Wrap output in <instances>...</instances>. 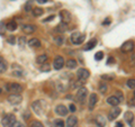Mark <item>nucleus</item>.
I'll return each mask as SVG.
<instances>
[{
  "label": "nucleus",
  "mask_w": 135,
  "mask_h": 127,
  "mask_svg": "<svg viewBox=\"0 0 135 127\" xmlns=\"http://www.w3.org/2000/svg\"><path fill=\"white\" fill-rule=\"evenodd\" d=\"M15 123H16V117L14 114H7V115H5L2 118L1 125H2V127H12Z\"/></svg>",
  "instance_id": "obj_1"
},
{
  "label": "nucleus",
  "mask_w": 135,
  "mask_h": 127,
  "mask_svg": "<svg viewBox=\"0 0 135 127\" xmlns=\"http://www.w3.org/2000/svg\"><path fill=\"white\" fill-rule=\"evenodd\" d=\"M5 90L7 92H11V94H20L23 91V87L18 83H6L5 86Z\"/></svg>",
  "instance_id": "obj_2"
},
{
  "label": "nucleus",
  "mask_w": 135,
  "mask_h": 127,
  "mask_svg": "<svg viewBox=\"0 0 135 127\" xmlns=\"http://www.w3.org/2000/svg\"><path fill=\"white\" fill-rule=\"evenodd\" d=\"M84 38H86V35L79 33V32H75V33H73L72 35H71V42H72L73 44H75V45L81 44L82 42L84 41Z\"/></svg>",
  "instance_id": "obj_3"
},
{
  "label": "nucleus",
  "mask_w": 135,
  "mask_h": 127,
  "mask_svg": "<svg viewBox=\"0 0 135 127\" xmlns=\"http://www.w3.org/2000/svg\"><path fill=\"white\" fill-rule=\"evenodd\" d=\"M88 95V90H87V88H79L78 89V91H77V100L79 101L80 104H83L84 102V100H86V97Z\"/></svg>",
  "instance_id": "obj_4"
},
{
  "label": "nucleus",
  "mask_w": 135,
  "mask_h": 127,
  "mask_svg": "<svg viewBox=\"0 0 135 127\" xmlns=\"http://www.w3.org/2000/svg\"><path fill=\"white\" fill-rule=\"evenodd\" d=\"M77 77L79 80H81V81H86V80L90 77V72H89V70L81 67V69H79L77 71Z\"/></svg>",
  "instance_id": "obj_5"
},
{
  "label": "nucleus",
  "mask_w": 135,
  "mask_h": 127,
  "mask_svg": "<svg viewBox=\"0 0 135 127\" xmlns=\"http://www.w3.org/2000/svg\"><path fill=\"white\" fill-rule=\"evenodd\" d=\"M32 109L34 110V113H35L36 115H41V114H43V105H42L41 100L34 101V102L32 104Z\"/></svg>",
  "instance_id": "obj_6"
},
{
  "label": "nucleus",
  "mask_w": 135,
  "mask_h": 127,
  "mask_svg": "<svg viewBox=\"0 0 135 127\" xmlns=\"http://www.w3.org/2000/svg\"><path fill=\"white\" fill-rule=\"evenodd\" d=\"M22 100H23V97L19 94H11L8 97V101H9L11 105H18L22 102Z\"/></svg>",
  "instance_id": "obj_7"
},
{
  "label": "nucleus",
  "mask_w": 135,
  "mask_h": 127,
  "mask_svg": "<svg viewBox=\"0 0 135 127\" xmlns=\"http://www.w3.org/2000/svg\"><path fill=\"white\" fill-rule=\"evenodd\" d=\"M122 52H124V53H129V52H132V51L134 50V43H133V41H126L125 43L122 45Z\"/></svg>",
  "instance_id": "obj_8"
},
{
  "label": "nucleus",
  "mask_w": 135,
  "mask_h": 127,
  "mask_svg": "<svg viewBox=\"0 0 135 127\" xmlns=\"http://www.w3.org/2000/svg\"><path fill=\"white\" fill-rule=\"evenodd\" d=\"M64 60H63L62 56H56L55 58H54L53 61V67L55 70H61L63 66H64Z\"/></svg>",
  "instance_id": "obj_9"
},
{
  "label": "nucleus",
  "mask_w": 135,
  "mask_h": 127,
  "mask_svg": "<svg viewBox=\"0 0 135 127\" xmlns=\"http://www.w3.org/2000/svg\"><path fill=\"white\" fill-rule=\"evenodd\" d=\"M119 114H120V108L119 107H113L112 110L109 111V114H108V119L109 120L116 119V118L119 116Z\"/></svg>",
  "instance_id": "obj_10"
},
{
  "label": "nucleus",
  "mask_w": 135,
  "mask_h": 127,
  "mask_svg": "<svg viewBox=\"0 0 135 127\" xmlns=\"http://www.w3.org/2000/svg\"><path fill=\"white\" fill-rule=\"evenodd\" d=\"M68 111H69V109H68L64 105H59L55 107V113L59 116H66Z\"/></svg>",
  "instance_id": "obj_11"
},
{
  "label": "nucleus",
  "mask_w": 135,
  "mask_h": 127,
  "mask_svg": "<svg viewBox=\"0 0 135 127\" xmlns=\"http://www.w3.org/2000/svg\"><path fill=\"white\" fill-rule=\"evenodd\" d=\"M60 17L62 19V23H64V24L70 23V20H71V15H70V12L68 10H61Z\"/></svg>",
  "instance_id": "obj_12"
},
{
  "label": "nucleus",
  "mask_w": 135,
  "mask_h": 127,
  "mask_svg": "<svg viewBox=\"0 0 135 127\" xmlns=\"http://www.w3.org/2000/svg\"><path fill=\"white\" fill-rule=\"evenodd\" d=\"M97 101H98V96L96 94H91L89 97V110H94Z\"/></svg>",
  "instance_id": "obj_13"
},
{
  "label": "nucleus",
  "mask_w": 135,
  "mask_h": 127,
  "mask_svg": "<svg viewBox=\"0 0 135 127\" xmlns=\"http://www.w3.org/2000/svg\"><path fill=\"white\" fill-rule=\"evenodd\" d=\"M95 123H96V125L98 127H105V126H106V119H105V117L101 116V115L96 116Z\"/></svg>",
  "instance_id": "obj_14"
},
{
  "label": "nucleus",
  "mask_w": 135,
  "mask_h": 127,
  "mask_svg": "<svg viewBox=\"0 0 135 127\" xmlns=\"http://www.w3.org/2000/svg\"><path fill=\"white\" fill-rule=\"evenodd\" d=\"M124 118H125V120H126V123H127L128 125H133V123H134V114L132 111H126L124 114Z\"/></svg>",
  "instance_id": "obj_15"
},
{
  "label": "nucleus",
  "mask_w": 135,
  "mask_h": 127,
  "mask_svg": "<svg viewBox=\"0 0 135 127\" xmlns=\"http://www.w3.org/2000/svg\"><path fill=\"white\" fill-rule=\"evenodd\" d=\"M119 102L120 101L116 98V96H110V97H108L107 98V104L113 106V107H117V106L119 105Z\"/></svg>",
  "instance_id": "obj_16"
},
{
  "label": "nucleus",
  "mask_w": 135,
  "mask_h": 127,
  "mask_svg": "<svg viewBox=\"0 0 135 127\" xmlns=\"http://www.w3.org/2000/svg\"><path fill=\"white\" fill-rule=\"evenodd\" d=\"M77 123H78L77 117L70 116V117H68V119H66V127H74L77 125Z\"/></svg>",
  "instance_id": "obj_17"
},
{
  "label": "nucleus",
  "mask_w": 135,
  "mask_h": 127,
  "mask_svg": "<svg viewBox=\"0 0 135 127\" xmlns=\"http://www.w3.org/2000/svg\"><path fill=\"white\" fill-rule=\"evenodd\" d=\"M22 29H23V32L25 34H32V33L35 32L36 27L34 26V25H24Z\"/></svg>",
  "instance_id": "obj_18"
},
{
  "label": "nucleus",
  "mask_w": 135,
  "mask_h": 127,
  "mask_svg": "<svg viewBox=\"0 0 135 127\" xmlns=\"http://www.w3.org/2000/svg\"><path fill=\"white\" fill-rule=\"evenodd\" d=\"M96 44H97V40L96 38H92V40H90L88 43L86 44V46H84V51H90V50H92L96 46Z\"/></svg>",
  "instance_id": "obj_19"
},
{
  "label": "nucleus",
  "mask_w": 135,
  "mask_h": 127,
  "mask_svg": "<svg viewBox=\"0 0 135 127\" xmlns=\"http://www.w3.org/2000/svg\"><path fill=\"white\" fill-rule=\"evenodd\" d=\"M7 62L5 61V58L2 56H0V73H3L7 70Z\"/></svg>",
  "instance_id": "obj_20"
},
{
  "label": "nucleus",
  "mask_w": 135,
  "mask_h": 127,
  "mask_svg": "<svg viewBox=\"0 0 135 127\" xmlns=\"http://www.w3.org/2000/svg\"><path fill=\"white\" fill-rule=\"evenodd\" d=\"M65 65L68 66V69H75L78 65V62L75 60H73V58H70V60H68Z\"/></svg>",
  "instance_id": "obj_21"
},
{
  "label": "nucleus",
  "mask_w": 135,
  "mask_h": 127,
  "mask_svg": "<svg viewBox=\"0 0 135 127\" xmlns=\"http://www.w3.org/2000/svg\"><path fill=\"white\" fill-rule=\"evenodd\" d=\"M6 28L8 29V31H15V29H17V23L15 22V20H10L9 23H7L6 25Z\"/></svg>",
  "instance_id": "obj_22"
},
{
  "label": "nucleus",
  "mask_w": 135,
  "mask_h": 127,
  "mask_svg": "<svg viewBox=\"0 0 135 127\" xmlns=\"http://www.w3.org/2000/svg\"><path fill=\"white\" fill-rule=\"evenodd\" d=\"M28 45L31 46V47H40L41 42H40V40H37V38H32L31 41L28 42Z\"/></svg>",
  "instance_id": "obj_23"
},
{
  "label": "nucleus",
  "mask_w": 135,
  "mask_h": 127,
  "mask_svg": "<svg viewBox=\"0 0 135 127\" xmlns=\"http://www.w3.org/2000/svg\"><path fill=\"white\" fill-rule=\"evenodd\" d=\"M47 58H49V56L47 55H46V54H42V55H40L38 57H37L36 58V62L37 63H38V64H44V63L46 62V61H47Z\"/></svg>",
  "instance_id": "obj_24"
},
{
  "label": "nucleus",
  "mask_w": 135,
  "mask_h": 127,
  "mask_svg": "<svg viewBox=\"0 0 135 127\" xmlns=\"http://www.w3.org/2000/svg\"><path fill=\"white\" fill-rule=\"evenodd\" d=\"M51 127H64V123H63L62 119H55L52 121Z\"/></svg>",
  "instance_id": "obj_25"
},
{
  "label": "nucleus",
  "mask_w": 135,
  "mask_h": 127,
  "mask_svg": "<svg viewBox=\"0 0 135 127\" xmlns=\"http://www.w3.org/2000/svg\"><path fill=\"white\" fill-rule=\"evenodd\" d=\"M66 28H68L66 24L61 23L60 25H57V26H56V32H59V33H64V32H66Z\"/></svg>",
  "instance_id": "obj_26"
},
{
  "label": "nucleus",
  "mask_w": 135,
  "mask_h": 127,
  "mask_svg": "<svg viewBox=\"0 0 135 127\" xmlns=\"http://www.w3.org/2000/svg\"><path fill=\"white\" fill-rule=\"evenodd\" d=\"M43 12H44V10L42 9V8H34V10H33V15L35 16V17H40V16H42L43 15Z\"/></svg>",
  "instance_id": "obj_27"
},
{
  "label": "nucleus",
  "mask_w": 135,
  "mask_h": 127,
  "mask_svg": "<svg viewBox=\"0 0 135 127\" xmlns=\"http://www.w3.org/2000/svg\"><path fill=\"white\" fill-rule=\"evenodd\" d=\"M107 89H108V87H107V84L105 83V82H101V83L99 84V91L101 92V94H106V92H107Z\"/></svg>",
  "instance_id": "obj_28"
},
{
  "label": "nucleus",
  "mask_w": 135,
  "mask_h": 127,
  "mask_svg": "<svg viewBox=\"0 0 135 127\" xmlns=\"http://www.w3.org/2000/svg\"><path fill=\"white\" fill-rule=\"evenodd\" d=\"M50 70H51V65L49 64V63H44V64H42L41 65V71L42 72H50Z\"/></svg>",
  "instance_id": "obj_29"
},
{
  "label": "nucleus",
  "mask_w": 135,
  "mask_h": 127,
  "mask_svg": "<svg viewBox=\"0 0 135 127\" xmlns=\"http://www.w3.org/2000/svg\"><path fill=\"white\" fill-rule=\"evenodd\" d=\"M83 81H81V80H79V81H72V86H71V88L72 89H75V88H80V86H82Z\"/></svg>",
  "instance_id": "obj_30"
},
{
  "label": "nucleus",
  "mask_w": 135,
  "mask_h": 127,
  "mask_svg": "<svg viewBox=\"0 0 135 127\" xmlns=\"http://www.w3.org/2000/svg\"><path fill=\"white\" fill-rule=\"evenodd\" d=\"M127 87L129 88V89H135V79H129V80H127Z\"/></svg>",
  "instance_id": "obj_31"
},
{
  "label": "nucleus",
  "mask_w": 135,
  "mask_h": 127,
  "mask_svg": "<svg viewBox=\"0 0 135 127\" xmlns=\"http://www.w3.org/2000/svg\"><path fill=\"white\" fill-rule=\"evenodd\" d=\"M103 57H104V53L101 52V51H99V52H97V53L95 54V60H96V61L103 60Z\"/></svg>",
  "instance_id": "obj_32"
},
{
  "label": "nucleus",
  "mask_w": 135,
  "mask_h": 127,
  "mask_svg": "<svg viewBox=\"0 0 135 127\" xmlns=\"http://www.w3.org/2000/svg\"><path fill=\"white\" fill-rule=\"evenodd\" d=\"M54 42H55V44H56V45L61 46L62 43H63V37H62V36H56L55 38H54Z\"/></svg>",
  "instance_id": "obj_33"
},
{
  "label": "nucleus",
  "mask_w": 135,
  "mask_h": 127,
  "mask_svg": "<svg viewBox=\"0 0 135 127\" xmlns=\"http://www.w3.org/2000/svg\"><path fill=\"white\" fill-rule=\"evenodd\" d=\"M31 127H44V126H43V124H42L41 121L35 120V121H33L31 124Z\"/></svg>",
  "instance_id": "obj_34"
},
{
  "label": "nucleus",
  "mask_w": 135,
  "mask_h": 127,
  "mask_svg": "<svg viewBox=\"0 0 135 127\" xmlns=\"http://www.w3.org/2000/svg\"><path fill=\"white\" fill-rule=\"evenodd\" d=\"M5 27H6L5 23H3V22L0 23V35H5V31H6Z\"/></svg>",
  "instance_id": "obj_35"
},
{
  "label": "nucleus",
  "mask_w": 135,
  "mask_h": 127,
  "mask_svg": "<svg viewBox=\"0 0 135 127\" xmlns=\"http://www.w3.org/2000/svg\"><path fill=\"white\" fill-rule=\"evenodd\" d=\"M116 98L122 102V101H123V99H124V96H123V94H122L120 91H117V92H116Z\"/></svg>",
  "instance_id": "obj_36"
},
{
  "label": "nucleus",
  "mask_w": 135,
  "mask_h": 127,
  "mask_svg": "<svg viewBox=\"0 0 135 127\" xmlns=\"http://www.w3.org/2000/svg\"><path fill=\"white\" fill-rule=\"evenodd\" d=\"M25 43H26V38H25V37H19V40H18L19 46H24Z\"/></svg>",
  "instance_id": "obj_37"
},
{
  "label": "nucleus",
  "mask_w": 135,
  "mask_h": 127,
  "mask_svg": "<svg viewBox=\"0 0 135 127\" xmlns=\"http://www.w3.org/2000/svg\"><path fill=\"white\" fill-rule=\"evenodd\" d=\"M7 42H8V43H9V44H15V37L14 36H9V37H8V38H7Z\"/></svg>",
  "instance_id": "obj_38"
},
{
  "label": "nucleus",
  "mask_w": 135,
  "mask_h": 127,
  "mask_svg": "<svg viewBox=\"0 0 135 127\" xmlns=\"http://www.w3.org/2000/svg\"><path fill=\"white\" fill-rule=\"evenodd\" d=\"M101 79H104V80H113L114 75H101Z\"/></svg>",
  "instance_id": "obj_39"
},
{
  "label": "nucleus",
  "mask_w": 135,
  "mask_h": 127,
  "mask_svg": "<svg viewBox=\"0 0 135 127\" xmlns=\"http://www.w3.org/2000/svg\"><path fill=\"white\" fill-rule=\"evenodd\" d=\"M131 64H132V66L135 65V52L132 54V56H131Z\"/></svg>",
  "instance_id": "obj_40"
},
{
  "label": "nucleus",
  "mask_w": 135,
  "mask_h": 127,
  "mask_svg": "<svg viewBox=\"0 0 135 127\" xmlns=\"http://www.w3.org/2000/svg\"><path fill=\"white\" fill-rule=\"evenodd\" d=\"M12 127H25V125L23 124L22 121H16L15 124H14V126H12Z\"/></svg>",
  "instance_id": "obj_41"
},
{
  "label": "nucleus",
  "mask_w": 135,
  "mask_h": 127,
  "mask_svg": "<svg viewBox=\"0 0 135 127\" xmlns=\"http://www.w3.org/2000/svg\"><path fill=\"white\" fill-rule=\"evenodd\" d=\"M31 5H32V1H28V2L26 3V6H25V10H26V11L32 10V9H31Z\"/></svg>",
  "instance_id": "obj_42"
},
{
  "label": "nucleus",
  "mask_w": 135,
  "mask_h": 127,
  "mask_svg": "<svg viewBox=\"0 0 135 127\" xmlns=\"http://www.w3.org/2000/svg\"><path fill=\"white\" fill-rule=\"evenodd\" d=\"M75 109H77V108H75V106H74L73 104H71V105L69 106V110H70V111L74 113V111H75Z\"/></svg>",
  "instance_id": "obj_43"
},
{
  "label": "nucleus",
  "mask_w": 135,
  "mask_h": 127,
  "mask_svg": "<svg viewBox=\"0 0 135 127\" xmlns=\"http://www.w3.org/2000/svg\"><path fill=\"white\" fill-rule=\"evenodd\" d=\"M53 18H55V16L54 15H52V16H50V17H47L46 19H44V22L46 23V22H50V20H53Z\"/></svg>",
  "instance_id": "obj_44"
},
{
  "label": "nucleus",
  "mask_w": 135,
  "mask_h": 127,
  "mask_svg": "<svg viewBox=\"0 0 135 127\" xmlns=\"http://www.w3.org/2000/svg\"><path fill=\"white\" fill-rule=\"evenodd\" d=\"M115 127H124V124H123L122 121H117L116 125H115Z\"/></svg>",
  "instance_id": "obj_45"
},
{
  "label": "nucleus",
  "mask_w": 135,
  "mask_h": 127,
  "mask_svg": "<svg viewBox=\"0 0 135 127\" xmlns=\"http://www.w3.org/2000/svg\"><path fill=\"white\" fill-rule=\"evenodd\" d=\"M112 63H114V58H113V57H109V58H108V61H107V64H108V65H110Z\"/></svg>",
  "instance_id": "obj_46"
},
{
  "label": "nucleus",
  "mask_w": 135,
  "mask_h": 127,
  "mask_svg": "<svg viewBox=\"0 0 135 127\" xmlns=\"http://www.w3.org/2000/svg\"><path fill=\"white\" fill-rule=\"evenodd\" d=\"M36 1L38 3H46V2H49L50 0H36Z\"/></svg>",
  "instance_id": "obj_47"
},
{
  "label": "nucleus",
  "mask_w": 135,
  "mask_h": 127,
  "mask_svg": "<svg viewBox=\"0 0 135 127\" xmlns=\"http://www.w3.org/2000/svg\"><path fill=\"white\" fill-rule=\"evenodd\" d=\"M109 23H110V20H109V18H107V20L105 23H103V25H108Z\"/></svg>",
  "instance_id": "obj_48"
},
{
  "label": "nucleus",
  "mask_w": 135,
  "mask_h": 127,
  "mask_svg": "<svg viewBox=\"0 0 135 127\" xmlns=\"http://www.w3.org/2000/svg\"><path fill=\"white\" fill-rule=\"evenodd\" d=\"M1 92H2V89H1V88H0V95H1Z\"/></svg>",
  "instance_id": "obj_49"
},
{
  "label": "nucleus",
  "mask_w": 135,
  "mask_h": 127,
  "mask_svg": "<svg viewBox=\"0 0 135 127\" xmlns=\"http://www.w3.org/2000/svg\"><path fill=\"white\" fill-rule=\"evenodd\" d=\"M134 99H135V91H134Z\"/></svg>",
  "instance_id": "obj_50"
}]
</instances>
